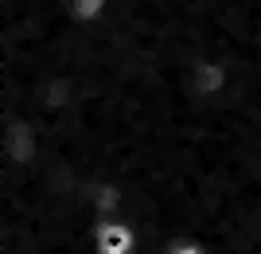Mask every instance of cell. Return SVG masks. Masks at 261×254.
Instances as JSON below:
<instances>
[{
	"instance_id": "4",
	"label": "cell",
	"mask_w": 261,
	"mask_h": 254,
	"mask_svg": "<svg viewBox=\"0 0 261 254\" xmlns=\"http://www.w3.org/2000/svg\"><path fill=\"white\" fill-rule=\"evenodd\" d=\"M164 254H211V246L203 243V239H191V235H184V239H172Z\"/></svg>"
},
{
	"instance_id": "3",
	"label": "cell",
	"mask_w": 261,
	"mask_h": 254,
	"mask_svg": "<svg viewBox=\"0 0 261 254\" xmlns=\"http://www.w3.org/2000/svg\"><path fill=\"white\" fill-rule=\"evenodd\" d=\"M109 4H113V0H59V12H55V16H63V20L78 24V28H90V24L106 20ZM55 16H51V20H55ZM32 28H35V24H32ZM20 32H23V28H20ZM0 35H4V32H0Z\"/></svg>"
},
{
	"instance_id": "1",
	"label": "cell",
	"mask_w": 261,
	"mask_h": 254,
	"mask_svg": "<svg viewBox=\"0 0 261 254\" xmlns=\"http://www.w3.org/2000/svg\"><path fill=\"white\" fill-rule=\"evenodd\" d=\"M230 86H234V66H230L226 59L199 55V59H191L187 71H184V94L187 98L215 102V98H222Z\"/></svg>"
},
{
	"instance_id": "2",
	"label": "cell",
	"mask_w": 261,
	"mask_h": 254,
	"mask_svg": "<svg viewBox=\"0 0 261 254\" xmlns=\"http://www.w3.org/2000/svg\"><path fill=\"white\" fill-rule=\"evenodd\" d=\"M141 235L129 219H101L94 227V254H137Z\"/></svg>"
}]
</instances>
